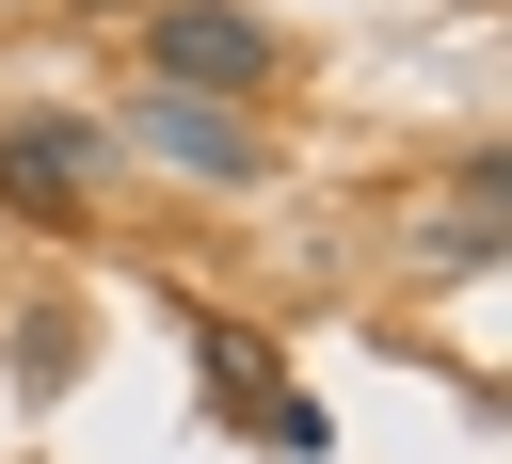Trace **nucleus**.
<instances>
[{"label": "nucleus", "instance_id": "f257e3e1", "mask_svg": "<svg viewBox=\"0 0 512 464\" xmlns=\"http://www.w3.org/2000/svg\"><path fill=\"white\" fill-rule=\"evenodd\" d=\"M144 80H160V96L240 112V96H272V80H288V32H272L256 0H144Z\"/></svg>", "mask_w": 512, "mask_h": 464}, {"label": "nucleus", "instance_id": "f03ea898", "mask_svg": "<svg viewBox=\"0 0 512 464\" xmlns=\"http://www.w3.org/2000/svg\"><path fill=\"white\" fill-rule=\"evenodd\" d=\"M192 368H208L224 432H256V448H288V464H320V448H336V416H320V400H304V384H288L240 320H192Z\"/></svg>", "mask_w": 512, "mask_h": 464}, {"label": "nucleus", "instance_id": "7ed1b4c3", "mask_svg": "<svg viewBox=\"0 0 512 464\" xmlns=\"http://www.w3.org/2000/svg\"><path fill=\"white\" fill-rule=\"evenodd\" d=\"M96 176H112V128H80V112H0V208L80 224V208H96Z\"/></svg>", "mask_w": 512, "mask_h": 464}, {"label": "nucleus", "instance_id": "20e7f679", "mask_svg": "<svg viewBox=\"0 0 512 464\" xmlns=\"http://www.w3.org/2000/svg\"><path fill=\"white\" fill-rule=\"evenodd\" d=\"M128 144H144V160H176V176H208V192H240V176H256V128H240V112H208V96H160V80L128 96Z\"/></svg>", "mask_w": 512, "mask_h": 464}, {"label": "nucleus", "instance_id": "39448f33", "mask_svg": "<svg viewBox=\"0 0 512 464\" xmlns=\"http://www.w3.org/2000/svg\"><path fill=\"white\" fill-rule=\"evenodd\" d=\"M432 256H448V272H480V256H496V160H464V192L432 208Z\"/></svg>", "mask_w": 512, "mask_h": 464}, {"label": "nucleus", "instance_id": "423d86ee", "mask_svg": "<svg viewBox=\"0 0 512 464\" xmlns=\"http://www.w3.org/2000/svg\"><path fill=\"white\" fill-rule=\"evenodd\" d=\"M80 16H144V0H80Z\"/></svg>", "mask_w": 512, "mask_h": 464}]
</instances>
